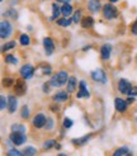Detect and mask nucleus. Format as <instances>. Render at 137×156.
<instances>
[{"mask_svg":"<svg viewBox=\"0 0 137 156\" xmlns=\"http://www.w3.org/2000/svg\"><path fill=\"white\" fill-rule=\"evenodd\" d=\"M68 77L70 76H68V73L66 71V70H60V71H57L55 75L51 76L50 84L53 88H60V87H62V85L67 84Z\"/></svg>","mask_w":137,"mask_h":156,"instance_id":"f257e3e1","label":"nucleus"},{"mask_svg":"<svg viewBox=\"0 0 137 156\" xmlns=\"http://www.w3.org/2000/svg\"><path fill=\"white\" fill-rule=\"evenodd\" d=\"M118 15H119L118 9L112 3H109V4L107 3L103 5V17L105 19H108V20L116 19V18H118Z\"/></svg>","mask_w":137,"mask_h":156,"instance_id":"f03ea898","label":"nucleus"},{"mask_svg":"<svg viewBox=\"0 0 137 156\" xmlns=\"http://www.w3.org/2000/svg\"><path fill=\"white\" fill-rule=\"evenodd\" d=\"M90 77L93 81L100 84H107V81H108V77H107V74L103 69H95L94 71L90 73Z\"/></svg>","mask_w":137,"mask_h":156,"instance_id":"7ed1b4c3","label":"nucleus"},{"mask_svg":"<svg viewBox=\"0 0 137 156\" xmlns=\"http://www.w3.org/2000/svg\"><path fill=\"white\" fill-rule=\"evenodd\" d=\"M12 33H13L12 23L9 20H2V23H0V37H2V40L10 37Z\"/></svg>","mask_w":137,"mask_h":156,"instance_id":"20e7f679","label":"nucleus"},{"mask_svg":"<svg viewBox=\"0 0 137 156\" xmlns=\"http://www.w3.org/2000/svg\"><path fill=\"white\" fill-rule=\"evenodd\" d=\"M34 71H36V69L30 65V64H27V65H23L19 70V74L22 75V79L23 80H29V79H32L33 75H34Z\"/></svg>","mask_w":137,"mask_h":156,"instance_id":"39448f33","label":"nucleus"},{"mask_svg":"<svg viewBox=\"0 0 137 156\" xmlns=\"http://www.w3.org/2000/svg\"><path fill=\"white\" fill-rule=\"evenodd\" d=\"M46 122H47V117H46L43 113H38L33 117L32 119V126L37 129H41V128H44L46 126Z\"/></svg>","mask_w":137,"mask_h":156,"instance_id":"423d86ee","label":"nucleus"},{"mask_svg":"<svg viewBox=\"0 0 137 156\" xmlns=\"http://www.w3.org/2000/svg\"><path fill=\"white\" fill-rule=\"evenodd\" d=\"M9 138L12 140L14 146H20V145H24L27 142L26 133H15V132H12L9 135Z\"/></svg>","mask_w":137,"mask_h":156,"instance_id":"0eeeda50","label":"nucleus"},{"mask_svg":"<svg viewBox=\"0 0 137 156\" xmlns=\"http://www.w3.org/2000/svg\"><path fill=\"white\" fill-rule=\"evenodd\" d=\"M43 48H44V52L47 56H51L55 51V42L51 37H44L43 38Z\"/></svg>","mask_w":137,"mask_h":156,"instance_id":"6e6552de","label":"nucleus"},{"mask_svg":"<svg viewBox=\"0 0 137 156\" xmlns=\"http://www.w3.org/2000/svg\"><path fill=\"white\" fill-rule=\"evenodd\" d=\"M90 97V91L86 88V83L85 80H80L79 81V91L76 94V98L81 99V98H89Z\"/></svg>","mask_w":137,"mask_h":156,"instance_id":"1a4fd4ad","label":"nucleus"},{"mask_svg":"<svg viewBox=\"0 0 137 156\" xmlns=\"http://www.w3.org/2000/svg\"><path fill=\"white\" fill-rule=\"evenodd\" d=\"M111 55H112V44H109V43L102 44V47H100V58L103 61H107V60L111 58Z\"/></svg>","mask_w":137,"mask_h":156,"instance_id":"9d476101","label":"nucleus"},{"mask_svg":"<svg viewBox=\"0 0 137 156\" xmlns=\"http://www.w3.org/2000/svg\"><path fill=\"white\" fill-rule=\"evenodd\" d=\"M70 93L68 91H64V90H60L57 93H55L52 97L53 99V102H56V103H61V102H66V100H68V98H70Z\"/></svg>","mask_w":137,"mask_h":156,"instance_id":"9b49d317","label":"nucleus"},{"mask_svg":"<svg viewBox=\"0 0 137 156\" xmlns=\"http://www.w3.org/2000/svg\"><path fill=\"white\" fill-rule=\"evenodd\" d=\"M132 88L131 83H129L127 79H119L118 81V90L122 93V94H128L129 89Z\"/></svg>","mask_w":137,"mask_h":156,"instance_id":"f8f14e48","label":"nucleus"},{"mask_svg":"<svg viewBox=\"0 0 137 156\" xmlns=\"http://www.w3.org/2000/svg\"><path fill=\"white\" fill-rule=\"evenodd\" d=\"M15 87H14V91L17 95H24L27 91V85L23 80H17L15 81Z\"/></svg>","mask_w":137,"mask_h":156,"instance_id":"ddd939ff","label":"nucleus"},{"mask_svg":"<svg viewBox=\"0 0 137 156\" xmlns=\"http://www.w3.org/2000/svg\"><path fill=\"white\" fill-rule=\"evenodd\" d=\"M18 108V98L15 95H9L8 97V111L9 113H14L17 112Z\"/></svg>","mask_w":137,"mask_h":156,"instance_id":"4468645a","label":"nucleus"},{"mask_svg":"<svg viewBox=\"0 0 137 156\" xmlns=\"http://www.w3.org/2000/svg\"><path fill=\"white\" fill-rule=\"evenodd\" d=\"M114 107H116V109L119 113H123V112H126L128 103H127V100L122 99V98H116L114 99Z\"/></svg>","mask_w":137,"mask_h":156,"instance_id":"2eb2a0df","label":"nucleus"},{"mask_svg":"<svg viewBox=\"0 0 137 156\" xmlns=\"http://www.w3.org/2000/svg\"><path fill=\"white\" fill-rule=\"evenodd\" d=\"M102 8L100 0H88V9L93 13H98Z\"/></svg>","mask_w":137,"mask_h":156,"instance_id":"dca6fc26","label":"nucleus"},{"mask_svg":"<svg viewBox=\"0 0 137 156\" xmlns=\"http://www.w3.org/2000/svg\"><path fill=\"white\" fill-rule=\"evenodd\" d=\"M91 133H89V135H85V136H83V137H79V138H72L71 140V142H72V145H75V146H84L85 145L89 140L91 138Z\"/></svg>","mask_w":137,"mask_h":156,"instance_id":"f3484780","label":"nucleus"},{"mask_svg":"<svg viewBox=\"0 0 137 156\" xmlns=\"http://www.w3.org/2000/svg\"><path fill=\"white\" fill-rule=\"evenodd\" d=\"M76 87H78V80H76V77L70 76V77H68L67 85H66V91H68V93H72V91H75Z\"/></svg>","mask_w":137,"mask_h":156,"instance_id":"a211bd4d","label":"nucleus"},{"mask_svg":"<svg viewBox=\"0 0 137 156\" xmlns=\"http://www.w3.org/2000/svg\"><path fill=\"white\" fill-rule=\"evenodd\" d=\"M61 14L64 15V18L71 17V15L74 14V10H72L71 4H64L62 6H61Z\"/></svg>","mask_w":137,"mask_h":156,"instance_id":"6ab92c4d","label":"nucleus"},{"mask_svg":"<svg viewBox=\"0 0 137 156\" xmlns=\"http://www.w3.org/2000/svg\"><path fill=\"white\" fill-rule=\"evenodd\" d=\"M10 129H12V132H15V133H26V131H27L26 126L22 123H13Z\"/></svg>","mask_w":137,"mask_h":156,"instance_id":"aec40b11","label":"nucleus"},{"mask_svg":"<svg viewBox=\"0 0 137 156\" xmlns=\"http://www.w3.org/2000/svg\"><path fill=\"white\" fill-rule=\"evenodd\" d=\"M94 26V19L93 17H84L81 20V27L85 29H90L91 27Z\"/></svg>","mask_w":137,"mask_h":156,"instance_id":"412c9836","label":"nucleus"},{"mask_svg":"<svg viewBox=\"0 0 137 156\" xmlns=\"http://www.w3.org/2000/svg\"><path fill=\"white\" fill-rule=\"evenodd\" d=\"M22 152H23V155H24V156H36L38 151H37L36 147H33V146H26Z\"/></svg>","mask_w":137,"mask_h":156,"instance_id":"4be33fe9","label":"nucleus"},{"mask_svg":"<svg viewBox=\"0 0 137 156\" xmlns=\"http://www.w3.org/2000/svg\"><path fill=\"white\" fill-rule=\"evenodd\" d=\"M127 154H129L128 146H122V147H119V149H117L116 151H114L112 156H126Z\"/></svg>","mask_w":137,"mask_h":156,"instance_id":"5701e85b","label":"nucleus"},{"mask_svg":"<svg viewBox=\"0 0 137 156\" xmlns=\"http://www.w3.org/2000/svg\"><path fill=\"white\" fill-rule=\"evenodd\" d=\"M4 60H5V62L6 64H10V65H18V58L14 56V55H12V53H8V55H5V57H4Z\"/></svg>","mask_w":137,"mask_h":156,"instance_id":"b1692460","label":"nucleus"},{"mask_svg":"<svg viewBox=\"0 0 137 156\" xmlns=\"http://www.w3.org/2000/svg\"><path fill=\"white\" fill-rule=\"evenodd\" d=\"M19 43H20L22 46H29V44H30V37H29V34H27V33L20 34V37H19Z\"/></svg>","mask_w":137,"mask_h":156,"instance_id":"393cba45","label":"nucleus"},{"mask_svg":"<svg viewBox=\"0 0 137 156\" xmlns=\"http://www.w3.org/2000/svg\"><path fill=\"white\" fill-rule=\"evenodd\" d=\"M61 14V8H58V5L56 3L52 4V15H51V19H57V17Z\"/></svg>","mask_w":137,"mask_h":156,"instance_id":"a878e982","label":"nucleus"},{"mask_svg":"<svg viewBox=\"0 0 137 156\" xmlns=\"http://www.w3.org/2000/svg\"><path fill=\"white\" fill-rule=\"evenodd\" d=\"M15 46H17V42L15 41H10V42H6L3 44V47H2V51L5 53L6 51H9V50H13L15 48Z\"/></svg>","mask_w":137,"mask_h":156,"instance_id":"bb28decb","label":"nucleus"},{"mask_svg":"<svg viewBox=\"0 0 137 156\" xmlns=\"http://www.w3.org/2000/svg\"><path fill=\"white\" fill-rule=\"evenodd\" d=\"M71 22H72V19H68V18H60V19H57V24L60 26V27H68L71 24Z\"/></svg>","mask_w":137,"mask_h":156,"instance_id":"cd10ccee","label":"nucleus"},{"mask_svg":"<svg viewBox=\"0 0 137 156\" xmlns=\"http://www.w3.org/2000/svg\"><path fill=\"white\" fill-rule=\"evenodd\" d=\"M29 114H30V112H29L28 105H27V104L23 105V107H22V111H20V117H22L23 119H28V118H29Z\"/></svg>","mask_w":137,"mask_h":156,"instance_id":"c85d7f7f","label":"nucleus"},{"mask_svg":"<svg viewBox=\"0 0 137 156\" xmlns=\"http://www.w3.org/2000/svg\"><path fill=\"white\" fill-rule=\"evenodd\" d=\"M56 144H57V142L55 141V140H47V141H44V142H43L42 146H43V149H44V150H51L52 147H55V146H56Z\"/></svg>","mask_w":137,"mask_h":156,"instance_id":"c756f323","label":"nucleus"},{"mask_svg":"<svg viewBox=\"0 0 137 156\" xmlns=\"http://www.w3.org/2000/svg\"><path fill=\"white\" fill-rule=\"evenodd\" d=\"M3 15H6V17L13 18V19H17L18 18V12L15 9H6V12H4Z\"/></svg>","mask_w":137,"mask_h":156,"instance_id":"7c9ffc66","label":"nucleus"},{"mask_svg":"<svg viewBox=\"0 0 137 156\" xmlns=\"http://www.w3.org/2000/svg\"><path fill=\"white\" fill-rule=\"evenodd\" d=\"M81 10H76V12H74V14H72V22L74 23H81Z\"/></svg>","mask_w":137,"mask_h":156,"instance_id":"2f4dec72","label":"nucleus"},{"mask_svg":"<svg viewBox=\"0 0 137 156\" xmlns=\"http://www.w3.org/2000/svg\"><path fill=\"white\" fill-rule=\"evenodd\" d=\"M44 128L47 129V131H52L53 128H55V121H53L51 117H48V118H47V122H46Z\"/></svg>","mask_w":137,"mask_h":156,"instance_id":"473e14b6","label":"nucleus"},{"mask_svg":"<svg viewBox=\"0 0 137 156\" xmlns=\"http://www.w3.org/2000/svg\"><path fill=\"white\" fill-rule=\"evenodd\" d=\"M6 156H24V155H23L22 151L17 150V149H10V150H8Z\"/></svg>","mask_w":137,"mask_h":156,"instance_id":"72a5a7b5","label":"nucleus"},{"mask_svg":"<svg viewBox=\"0 0 137 156\" xmlns=\"http://www.w3.org/2000/svg\"><path fill=\"white\" fill-rule=\"evenodd\" d=\"M72 124H74V121L71 119V118H66L64 119V123H62V126H64V128L65 129H70L71 127H72Z\"/></svg>","mask_w":137,"mask_h":156,"instance_id":"f704fd0d","label":"nucleus"},{"mask_svg":"<svg viewBox=\"0 0 137 156\" xmlns=\"http://www.w3.org/2000/svg\"><path fill=\"white\" fill-rule=\"evenodd\" d=\"M5 108H8V99L5 98V95H2L0 97V109H5Z\"/></svg>","mask_w":137,"mask_h":156,"instance_id":"c9c22d12","label":"nucleus"},{"mask_svg":"<svg viewBox=\"0 0 137 156\" xmlns=\"http://www.w3.org/2000/svg\"><path fill=\"white\" fill-rule=\"evenodd\" d=\"M42 75H51L52 74V69L51 66H46V65H42Z\"/></svg>","mask_w":137,"mask_h":156,"instance_id":"e433bc0d","label":"nucleus"},{"mask_svg":"<svg viewBox=\"0 0 137 156\" xmlns=\"http://www.w3.org/2000/svg\"><path fill=\"white\" fill-rule=\"evenodd\" d=\"M128 97L131 98H136L137 97V87H132L128 91Z\"/></svg>","mask_w":137,"mask_h":156,"instance_id":"4c0bfd02","label":"nucleus"},{"mask_svg":"<svg viewBox=\"0 0 137 156\" xmlns=\"http://www.w3.org/2000/svg\"><path fill=\"white\" fill-rule=\"evenodd\" d=\"M3 84H4V87H12V85L15 84V81L13 79H10V77H8V79H4L3 80Z\"/></svg>","mask_w":137,"mask_h":156,"instance_id":"58836bf2","label":"nucleus"},{"mask_svg":"<svg viewBox=\"0 0 137 156\" xmlns=\"http://www.w3.org/2000/svg\"><path fill=\"white\" fill-rule=\"evenodd\" d=\"M50 88H51V84H50V83H44V84L42 85L43 93H48V91H50Z\"/></svg>","mask_w":137,"mask_h":156,"instance_id":"ea45409f","label":"nucleus"},{"mask_svg":"<svg viewBox=\"0 0 137 156\" xmlns=\"http://www.w3.org/2000/svg\"><path fill=\"white\" fill-rule=\"evenodd\" d=\"M131 32H132L133 36H137V20L132 24V27H131Z\"/></svg>","mask_w":137,"mask_h":156,"instance_id":"a19ab883","label":"nucleus"},{"mask_svg":"<svg viewBox=\"0 0 137 156\" xmlns=\"http://www.w3.org/2000/svg\"><path fill=\"white\" fill-rule=\"evenodd\" d=\"M56 2H60V3H65V4H70L71 0H56Z\"/></svg>","mask_w":137,"mask_h":156,"instance_id":"79ce46f5","label":"nucleus"},{"mask_svg":"<svg viewBox=\"0 0 137 156\" xmlns=\"http://www.w3.org/2000/svg\"><path fill=\"white\" fill-rule=\"evenodd\" d=\"M51 109L53 112H58V107H51Z\"/></svg>","mask_w":137,"mask_h":156,"instance_id":"37998d69","label":"nucleus"},{"mask_svg":"<svg viewBox=\"0 0 137 156\" xmlns=\"http://www.w3.org/2000/svg\"><path fill=\"white\" fill-rule=\"evenodd\" d=\"M55 149H56V150H60V149H61V144H58V142H57V144H56V146H55Z\"/></svg>","mask_w":137,"mask_h":156,"instance_id":"c03bdc74","label":"nucleus"},{"mask_svg":"<svg viewBox=\"0 0 137 156\" xmlns=\"http://www.w3.org/2000/svg\"><path fill=\"white\" fill-rule=\"evenodd\" d=\"M90 48H91V46H86V47H84V51H88Z\"/></svg>","mask_w":137,"mask_h":156,"instance_id":"a18cd8bd","label":"nucleus"},{"mask_svg":"<svg viewBox=\"0 0 137 156\" xmlns=\"http://www.w3.org/2000/svg\"><path fill=\"white\" fill-rule=\"evenodd\" d=\"M117 2H119V0H109V3H112V4L113 3H117Z\"/></svg>","mask_w":137,"mask_h":156,"instance_id":"49530a36","label":"nucleus"},{"mask_svg":"<svg viewBox=\"0 0 137 156\" xmlns=\"http://www.w3.org/2000/svg\"><path fill=\"white\" fill-rule=\"evenodd\" d=\"M57 156H67V155H66V154H58Z\"/></svg>","mask_w":137,"mask_h":156,"instance_id":"de8ad7c7","label":"nucleus"},{"mask_svg":"<svg viewBox=\"0 0 137 156\" xmlns=\"http://www.w3.org/2000/svg\"><path fill=\"white\" fill-rule=\"evenodd\" d=\"M126 156H133V155H132V154H131V152H129V154H127V155H126Z\"/></svg>","mask_w":137,"mask_h":156,"instance_id":"09e8293b","label":"nucleus"}]
</instances>
